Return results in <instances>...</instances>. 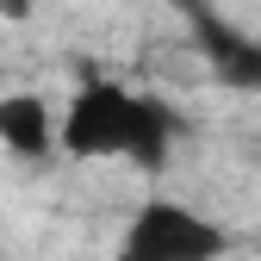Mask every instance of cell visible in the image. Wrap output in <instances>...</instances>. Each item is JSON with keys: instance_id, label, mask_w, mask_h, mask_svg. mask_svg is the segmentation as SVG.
Instances as JSON below:
<instances>
[{"instance_id": "cell-1", "label": "cell", "mask_w": 261, "mask_h": 261, "mask_svg": "<svg viewBox=\"0 0 261 261\" xmlns=\"http://www.w3.org/2000/svg\"><path fill=\"white\" fill-rule=\"evenodd\" d=\"M180 118L155 93L118 87V81H87L69 112H62V149L75 162H130L143 174H162L174 155Z\"/></svg>"}, {"instance_id": "cell-2", "label": "cell", "mask_w": 261, "mask_h": 261, "mask_svg": "<svg viewBox=\"0 0 261 261\" xmlns=\"http://www.w3.org/2000/svg\"><path fill=\"white\" fill-rule=\"evenodd\" d=\"M230 230L187 199H143L118 230V261H224Z\"/></svg>"}, {"instance_id": "cell-3", "label": "cell", "mask_w": 261, "mask_h": 261, "mask_svg": "<svg viewBox=\"0 0 261 261\" xmlns=\"http://www.w3.org/2000/svg\"><path fill=\"white\" fill-rule=\"evenodd\" d=\"M180 7H187V19H193V38H199L212 75H218L224 87L261 93V38H249V31H237V25H224L205 0H180Z\"/></svg>"}, {"instance_id": "cell-4", "label": "cell", "mask_w": 261, "mask_h": 261, "mask_svg": "<svg viewBox=\"0 0 261 261\" xmlns=\"http://www.w3.org/2000/svg\"><path fill=\"white\" fill-rule=\"evenodd\" d=\"M0 149L19 162H44L50 149H62V118L38 93H0Z\"/></svg>"}, {"instance_id": "cell-5", "label": "cell", "mask_w": 261, "mask_h": 261, "mask_svg": "<svg viewBox=\"0 0 261 261\" xmlns=\"http://www.w3.org/2000/svg\"><path fill=\"white\" fill-rule=\"evenodd\" d=\"M31 7H38V0H0V19L19 25V19H31Z\"/></svg>"}]
</instances>
